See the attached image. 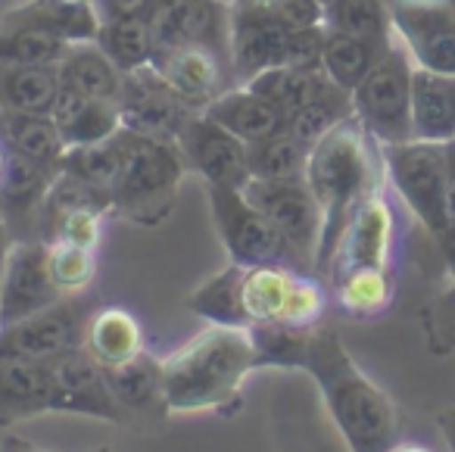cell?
Segmentation results:
<instances>
[{"label": "cell", "mask_w": 455, "mask_h": 452, "mask_svg": "<svg viewBox=\"0 0 455 452\" xmlns=\"http://www.w3.org/2000/svg\"><path fill=\"white\" fill-rule=\"evenodd\" d=\"M303 371L318 383L328 415L334 418L349 452H387L393 443H399V406L355 365L337 331L322 325L312 331Z\"/></svg>", "instance_id": "6da1fadb"}, {"label": "cell", "mask_w": 455, "mask_h": 452, "mask_svg": "<svg viewBox=\"0 0 455 452\" xmlns=\"http://www.w3.org/2000/svg\"><path fill=\"white\" fill-rule=\"evenodd\" d=\"M256 371V346L247 327L209 325L163 359L169 412H221L241 408L243 381Z\"/></svg>", "instance_id": "7a4b0ae2"}, {"label": "cell", "mask_w": 455, "mask_h": 452, "mask_svg": "<svg viewBox=\"0 0 455 452\" xmlns=\"http://www.w3.org/2000/svg\"><path fill=\"white\" fill-rule=\"evenodd\" d=\"M371 144H378V141L353 116V119L340 122L334 132L324 134L309 150L306 184L322 206V244H318L315 256V278H322V281H328L331 259H334L337 244L347 231L349 215L371 190L380 188L378 157H374Z\"/></svg>", "instance_id": "3957f363"}, {"label": "cell", "mask_w": 455, "mask_h": 452, "mask_svg": "<svg viewBox=\"0 0 455 452\" xmlns=\"http://www.w3.org/2000/svg\"><path fill=\"white\" fill-rule=\"evenodd\" d=\"M122 169L113 188V215L140 228H156L175 209L184 157L175 141L147 138L119 128Z\"/></svg>", "instance_id": "277c9868"}, {"label": "cell", "mask_w": 455, "mask_h": 452, "mask_svg": "<svg viewBox=\"0 0 455 452\" xmlns=\"http://www.w3.org/2000/svg\"><path fill=\"white\" fill-rule=\"evenodd\" d=\"M411 78H415V63H411L409 51L393 38V44L374 63V69L355 85L353 116L380 147L415 141Z\"/></svg>", "instance_id": "5b68a950"}, {"label": "cell", "mask_w": 455, "mask_h": 452, "mask_svg": "<svg viewBox=\"0 0 455 452\" xmlns=\"http://www.w3.org/2000/svg\"><path fill=\"white\" fill-rule=\"evenodd\" d=\"M384 175L418 222L434 234L449 225V165L446 144L436 141H405L380 147Z\"/></svg>", "instance_id": "8992f818"}, {"label": "cell", "mask_w": 455, "mask_h": 452, "mask_svg": "<svg viewBox=\"0 0 455 452\" xmlns=\"http://www.w3.org/2000/svg\"><path fill=\"white\" fill-rule=\"evenodd\" d=\"M243 312H247V327L266 321L318 327L328 312V287L312 271H297L287 265H247Z\"/></svg>", "instance_id": "52a82bcc"}, {"label": "cell", "mask_w": 455, "mask_h": 452, "mask_svg": "<svg viewBox=\"0 0 455 452\" xmlns=\"http://www.w3.org/2000/svg\"><path fill=\"white\" fill-rule=\"evenodd\" d=\"M209 209H212L215 228L225 244L231 262L237 265H287V269L306 271L297 259L293 246L278 231L272 219L262 209L243 197L237 188H221V184H206Z\"/></svg>", "instance_id": "ba28073f"}, {"label": "cell", "mask_w": 455, "mask_h": 452, "mask_svg": "<svg viewBox=\"0 0 455 452\" xmlns=\"http://www.w3.org/2000/svg\"><path fill=\"white\" fill-rule=\"evenodd\" d=\"M243 197L278 225V231L293 246L303 269L315 275V256L318 244H322V206H318L306 178H293V182L250 178L243 184Z\"/></svg>", "instance_id": "9c48e42d"}, {"label": "cell", "mask_w": 455, "mask_h": 452, "mask_svg": "<svg viewBox=\"0 0 455 452\" xmlns=\"http://www.w3.org/2000/svg\"><path fill=\"white\" fill-rule=\"evenodd\" d=\"M393 35L415 69L455 76V13L449 0H387Z\"/></svg>", "instance_id": "30bf717a"}, {"label": "cell", "mask_w": 455, "mask_h": 452, "mask_svg": "<svg viewBox=\"0 0 455 452\" xmlns=\"http://www.w3.org/2000/svg\"><path fill=\"white\" fill-rule=\"evenodd\" d=\"M297 28H291L266 0H235L231 4V72L237 85L253 76L284 66L287 47Z\"/></svg>", "instance_id": "8fae6325"}, {"label": "cell", "mask_w": 455, "mask_h": 452, "mask_svg": "<svg viewBox=\"0 0 455 452\" xmlns=\"http://www.w3.org/2000/svg\"><path fill=\"white\" fill-rule=\"evenodd\" d=\"M91 315L72 296H63L51 309L0 327V362H51L72 346H82Z\"/></svg>", "instance_id": "7c38bea8"}, {"label": "cell", "mask_w": 455, "mask_h": 452, "mask_svg": "<svg viewBox=\"0 0 455 452\" xmlns=\"http://www.w3.org/2000/svg\"><path fill=\"white\" fill-rule=\"evenodd\" d=\"M47 365H51L53 381V412L91 415V418L109 421V424L132 427V418L109 390L103 365L84 346H72Z\"/></svg>", "instance_id": "4fadbf2b"}, {"label": "cell", "mask_w": 455, "mask_h": 452, "mask_svg": "<svg viewBox=\"0 0 455 452\" xmlns=\"http://www.w3.org/2000/svg\"><path fill=\"white\" fill-rule=\"evenodd\" d=\"M196 109L188 107L153 66L128 72L122 78L119 119L128 132L147 134L159 141H178V132Z\"/></svg>", "instance_id": "5bb4252c"}, {"label": "cell", "mask_w": 455, "mask_h": 452, "mask_svg": "<svg viewBox=\"0 0 455 452\" xmlns=\"http://www.w3.org/2000/svg\"><path fill=\"white\" fill-rule=\"evenodd\" d=\"M63 300L47 269V244L41 238L16 240L0 278V327L38 315Z\"/></svg>", "instance_id": "9a60e30c"}, {"label": "cell", "mask_w": 455, "mask_h": 452, "mask_svg": "<svg viewBox=\"0 0 455 452\" xmlns=\"http://www.w3.org/2000/svg\"><path fill=\"white\" fill-rule=\"evenodd\" d=\"M178 150H181L184 163L206 184H221V188H237L250 182V165H247V144L206 119L203 113H194L184 128L178 132Z\"/></svg>", "instance_id": "2e32d148"}, {"label": "cell", "mask_w": 455, "mask_h": 452, "mask_svg": "<svg viewBox=\"0 0 455 452\" xmlns=\"http://www.w3.org/2000/svg\"><path fill=\"white\" fill-rule=\"evenodd\" d=\"M393 240H396V219L387 203L384 190H371L365 200L349 215L347 231H343L337 253L331 259L328 281L347 275L353 269H368V265H390L393 259Z\"/></svg>", "instance_id": "e0dca14e"}, {"label": "cell", "mask_w": 455, "mask_h": 452, "mask_svg": "<svg viewBox=\"0 0 455 452\" xmlns=\"http://www.w3.org/2000/svg\"><path fill=\"white\" fill-rule=\"evenodd\" d=\"M150 66L196 113H203L209 101H215L221 91L231 88L228 82H235L231 63L206 47H156Z\"/></svg>", "instance_id": "ac0fdd59"}, {"label": "cell", "mask_w": 455, "mask_h": 452, "mask_svg": "<svg viewBox=\"0 0 455 452\" xmlns=\"http://www.w3.org/2000/svg\"><path fill=\"white\" fill-rule=\"evenodd\" d=\"M107 371L109 390L116 393L119 406L132 418V427H153L169 418V402H165V383H163V359L140 352L132 362L116 365Z\"/></svg>", "instance_id": "d6986e66"}, {"label": "cell", "mask_w": 455, "mask_h": 452, "mask_svg": "<svg viewBox=\"0 0 455 452\" xmlns=\"http://www.w3.org/2000/svg\"><path fill=\"white\" fill-rule=\"evenodd\" d=\"M203 116L212 119L215 125H221L225 132H231L235 138H241L243 144H253V141H262L268 134L284 132V116L247 85L225 88L215 101H209L203 107Z\"/></svg>", "instance_id": "ffe728a7"}, {"label": "cell", "mask_w": 455, "mask_h": 452, "mask_svg": "<svg viewBox=\"0 0 455 452\" xmlns=\"http://www.w3.org/2000/svg\"><path fill=\"white\" fill-rule=\"evenodd\" d=\"M53 412V381L47 362H0V427Z\"/></svg>", "instance_id": "44dd1931"}, {"label": "cell", "mask_w": 455, "mask_h": 452, "mask_svg": "<svg viewBox=\"0 0 455 452\" xmlns=\"http://www.w3.org/2000/svg\"><path fill=\"white\" fill-rule=\"evenodd\" d=\"M0 26H22L38 28V32L57 35L69 44L97 41L100 32V16L94 4H76V0H28L22 7L4 13Z\"/></svg>", "instance_id": "7402d4cb"}, {"label": "cell", "mask_w": 455, "mask_h": 452, "mask_svg": "<svg viewBox=\"0 0 455 452\" xmlns=\"http://www.w3.org/2000/svg\"><path fill=\"white\" fill-rule=\"evenodd\" d=\"M51 119L66 147L97 144V141H107L113 134H119L122 128L119 103L94 101V97L76 94L69 88H60L57 101L51 107Z\"/></svg>", "instance_id": "603a6c76"}, {"label": "cell", "mask_w": 455, "mask_h": 452, "mask_svg": "<svg viewBox=\"0 0 455 452\" xmlns=\"http://www.w3.org/2000/svg\"><path fill=\"white\" fill-rule=\"evenodd\" d=\"M411 128L415 141H455V76L415 69L411 78Z\"/></svg>", "instance_id": "cb8c5ba5"}, {"label": "cell", "mask_w": 455, "mask_h": 452, "mask_svg": "<svg viewBox=\"0 0 455 452\" xmlns=\"http://www.w3.org/2000/svg\"><path fill=\"white\" fill-rule=\"evenodd\" d=\"M82 346L103 368H116V365L132 362L134 356L144 352V331L128 309L103 306L84 325Z\"/></svg>", "instance_id": "d4e9b609"}, {"label": "cell", "mask_w": 455, "mask_h": 452, "mask_svg": "<svg viewBox=\"0 0 455 452\" xmlns=\"http://www.w3.org/2000/svg\"><path fill=\"white\" fill-rule=\"evenodd\" d=\"M57 72H60V88L94 97V101L119 103L122 78L125 76L116 69V63L100 51L97 41L72 44L69 53L63 57V63L57 66Z\"/></svg>", "instance_id": "484cf974"}, {"label": "cell", "mask_w": 455, "mask_h": 452, "mask_svg": "<svg viewBox=\"0 0 455 452\" xmlns=\"http://www.w3.org/2000/svg\"><path fill=\"white\" fill-rule=\"evenodd\" d=\"M0 141L7 144L10 153H20V157L32 159V163L44 165V169L60 172L66 144L51 116L0 109Z\"/></svg>", "instance_id": "4316f807"}, {"label": "cell", "mask_w": 455, "mask_h": 452, "mask_svg": "<svg viewBox=\"0 0 455 452\" xmlns=\"http://www.w3.org/2000/svg\"><path fill=\"white\" fill-rule=\"evenodd\" d=\"M57 94H60L57 66L0 63V109L51 116Z\"/></svg>", "instance_id": "83f0119b"}, {"label": "cell", "mask_w": 455, "mask_h": 452, "mask_svg": "<svg viewBox=\"0 0 455 452\" xmlns=\"http://www.w3.org/2000/svg\"><path fill=\"white\" fill-rule=\"evenodd\" d=\"M337 306L353 319H378L393 306L396 296V278L390 265H368L353 269L331 281Z\"/></svg>", "instance_id": "f1b7e54d"}, {"label": "cell", "mask_w": 455, "mask_h": 452, "mask_svg": "<svg viewBox=\"0 0 455 452\" xmlns=\"http://www.w3.org/2000/svg\"><path fill=\"white\" fill-rule=\"evenodd\" d=\"M53 175L57 172L44 169L20 153H10L4 175H0V206H4V222L10 228L16 219H32L35 213H41Z\"/></svg>", "instance_id": "f546056e"}, {"label": "cell", "mask_w": 455, "mask_h": 452, "mask_svg": "<svg viewBox=\"0 0 455 452\" xmlns=\"http://www.w3.org/2000/svg\"><path fill=\"white\" fill-rule=\"evenodd\" d=\"M393 41H371L355 38L343 32H324V51H322V69L334 85L353 94L355 85L374 69L380 57L387 53Z\"/></svg>", "instance_id": "4dcf8cb0"}, {"label": "cell", "mask_w": 455, "mask_h": 452, "mask_svg": "<svg viewBox=\"0 0 455 452\" xmlns=\"http://www.w3.org/2000/svg\"><path fill=\"white\" fill-rule=\"evenodd\" d=\"M243 271L247 265L231 262L225 271L203 281L194 294L188 296V309L209 325H231L247 327V312H243Z\"/></svg>", "instance_id": "1f68e13d"}, {"label": "cell", "mask_w": 455, "mask_h": 452, "mask_svg": "<svg viewBox=\"0 0 455 452\" xmlns=\"http://www.w3.org/2000/svg\"><path fill=\"white\" fill-rule=\"evenodd\" d=\"M353 119V94L324 78L322 88L315 91L309 103L297 109L291 119L284 122V132H291L306 147H315L328 132H334L340 122Z\"/></svg>", "instance_id": "d6a6232c"}, {"label": "cell", "mask_w": 455, "mask_h": 452, "mask_svg": "<svg viewBox=\"0 0 455 452\" xmlns=\"http://www.w3.org/2000/svg\"><path fill=\"white\" fill-rule=\"evenodd\" d=\"M119 169H122L119 134H113V138H107V141H97V144L66 147L63 159H60V172H63V175L88 184L91 190L109 197V200H113Z\"/></svg>", "instance_id": "836d02e7"}, {"label": "cell", "mask_w": 455, "mask_h": 452, "mask_svg": "<svg viewBox=\"0 0 455 452\" xmlns=\"http://www.w3.org/2000/svg\"><path fill=\"white\" fill-rule=\"evenodd\" d=\"M309 150L312 147L297 141L291 132H278L262 141H253V144H247L250 178H262V182H293V178H306Z\"/></svg>", "instance_id": "e575fe53"}, {"label": "cell", "mask_w": 455, "mask_h": 452, "mask_svg": "<svg viewBox=\"0 0 455 452\" xmlns=\"http://www.w3.org/2000/svg\"><path fill=\"white\" fill-rule=\"evenodd\" d=\"M324 72H306V69H293V66H272V69L259 72L247 82V88H253L259 97H266L284 122L297 113L303 103H309L315 97V91L322 88Z\"/></svg>", "instance_id": "d590c367"}, {"label": "cell", "mask_w": 455, "mask_h": 452, "mask_svg": "<svg viewBox=\"0 0 455 452\" xmlns=\"http://www.w3.org/2000/svg\"><path fill=\"white\" fill-rule=\"evenodd\" d=\"M247 331L256 346V368H303L315 327L266 321V325H250Z\"/></svg>", "instance_id": "8d00e7d4"}, {"label": "cell", "mask_w": 455, "mask_h": 452, "mask_svg": "<svg viewBox=\"0 0 455 452\" xmlns=\"http://www.w3.org/2000/svg\"><path fill=\"white\" fill-rule=\"evenodd\" d=\"M97 44H100V51L113 60L116 69H119L122 76L150 66L153 51H156L147 20H109V22H100Z\"/></svg>", "instance_id": "74e56055"}, {"label": "cell", "mask_w": 455, "mask_h": 452, "mask_svg": "<svg viewBox=\"0 0 455 452\" xmlns=\"http://www.w3.org/2000/svg\"><path fill=\"white\" fill-rule=\"evenodd\" d=\"M324 28L371 41L396 38L387 0H331L324 7Z\"/></svg>", "instance_id": "f35d334b"}, {"label": "cell", "mask_w": 455, "mask_h": 452, "mask_svg": "<svg viewBox=\"0 0 455 452\" xmlns=\"http://www.w3.org/2000/svg\"><path fill=\"white\" fill-rule=\"evenodd\" d=\"M69 41L22 26H0V63L13 66H60L69 53Z\"/></svg>", "instance_id": "ab89813d"}, {"label": "cell", "mask_w": 455, "mask_h": 452, "mask_svg": "<svg viewBox=\"0 0 455 452\" xmlns=\"http://www.w3.org/2000/svg\"><path fill=\"white\" fill-rule=\"evenodd\" d=\"M47 269H51L53 284L63 296L82 294L97 275V250L53 240V244H47Z\"/></svg>", "instance_id": "60d3db41"}, {"label": "cell", "mask_w": 455, "mask_h": 452, "mask_svg": "<svg viewBox=\"0 0 455 452\" xmlns=\"http://www.w3.org/2000/svg\"><path fill=\"white\" fill-rule=\"evenodd\" d=\"M421 327L434 356L455 352V281L421 306Z\"/></svg>", "instance_id": "b9f144b4"}, {"label": "cell", "mask_w": 455, "mask_h": 452, "mask_svg": "<svg viewBox=\"0 0 455 452\" xmlns=\"http://www.w3.org/2000/svg\"><path fill=\"white\" fill-rule=\"evenodd\" d=\"M291 28L324 26V7L318 0H266Z\"/></svg>", "instance_id": "7bdbcfd3"}, {"label": "cell", "mask_w": 455, "mask_h": 452, "mask_svg": "<svg viewBox=\"0 0 455 452\" xmlns=\"http://www.w3.org/2000/svg\"><path fill=\"white\" fill-rule=\"evenodd\" d=\"M94 10L100 22L109 20H144L147 0H94Z\"/></svg>", "instance_id": "ee69618b"}, {"label": "cell", "mask_w": 455, "mask_h": 452, "mask_svg": "<svg viewBox=\"0 0 455 452\" xmlns=\"http://www.w3.org/2000/svg\"><path fill=\"white\" fill-rule=\"evenodd\" d=\"M436 244H440V253H443V262H446L449 278L455 281V219L449 222L446 231L436 238Z\"/></svg>", "instance_id": "f6af8a7d"}, {"label": "cell", "mask_w": 455, "mask_h": 452, "mask_svg": "<svg viewBox=\"0 0 455 452\" xmlns=\"http://www.w3.org/2000/svg\"><path fill=\"white\" fill-rule=\"evenodd\" d=\"M0 452H53V449H44V446L32 443V440L10 433V437H4V443H0Z\"/></svg>", "instance_id": "bcb514c9"}, {"label": "cell", "mask_w": 455, "mask_h": 452, "mask_svg": "<svg viewBox=\"0 0 455 452\" xmlns=\"http://www.w3.org/2000/svg\"><path fill=\"white\" fill-rule=\"evenodd\" d=\"M436 427H440L449 452H455V408H446V412L436 415Z\"/></svg>", "instance_id": "7dc6e473"}, {"label": "cell", "mask_w": 455, "mask_h": 452, "mask_svg": "<svg viewBox=\"0 0 455 452\" xmlns=\"http://www.w3.org/2000/svg\"><path fill=\"white\" fill-rule=\"evenodd\" d=\"M13 244H16L13 228L0 219V278H4V269H7V259H10V250H13Z\"/></svg>", "instance_id": "c3c4849f"}, {"label": "cell", "mask_w": 455, "mask_h": 452, "mask_svg": "<svg viewBox=\"0 0 455 452\" xmlns=\"http://www.w3.org/2000/svg\"><path fill=\"white\" fill-rule=\"evenodd\" d=\"M387 452H434V449H427V446H421V443H403V440H399V443H393Z\"/></svg>", "instance_id": "681fc988"}, {"label": "cell", "mask_w": 455, "mask_h": 452, "mask_svg": "<svg viewBox=\"0 0 455 452\" xmlns=\"http://www.w3.org/2000/svg\"><path fill=\"white\" fill-rule=\"evenodd\" d=\"M7 157H10L7 144H4V141H0V175H4V165H7Z\"/></svg>", "instance_id": "f907efd6"}, {"label": "cell", "mask_w": 455, "mask_h": 452, "mask_svg": "<svg viewBox=\"0 0 455 452\" xmlns=\"http://www.w3.org/2000/svg\"><path fill=\"white\" fill-rule=\"evenodd\" d=\"M94 452H113V449H109V446H100V449H94Z\"/></svg>", "instance_id": "816d5d0a"}, {"label": "cell", "mask_w": 455, "mask_h": 452, "mask_svg": "<svg viewBox=\"0 0 455 452\" xmlns=\"http://www.w3.org/2000/svg\"><path fill=\"white\" fill-rule=\"evenodd\" d=\"M219 4H228V7H231V4H235V0H219Z\"/></svg>", "instance_id": "f5cc1de1"}, {"label": "cell", "mask_w": 455, "mask_h": 452, "mask_svg": "<svg viewBox=\"0 0 455 452\" xmlns=\"http://www.w3.org/2000/svg\"><path fill=\"white\" fill-rule=\"evenodd\" d=\"M76 4H94V0H76Z\"/></svg>", "instance_id": "db71d44e"}, {"label": "cell", "mask_w": 455, "mask_h": 452, "mask_svg": "<svg viewBox=\"0 0 455 452\" xmlns=\"http://www.w3.org/2000/svg\"><path fill=\"white\" fill-rule=\"evenodd\" d=\"M318 4H322V7H328V4H331V0H318Z\"/></svg>", "instance_id": "11a10c76"}, {"label": "cell", "mask_w": 455, "mask_h": 452, "mask_svg": "<svg viewBox=\"0 0 455 452\" xmlns=\"http://www.w3.org/2000/svg\"><path fill=\"white\" fill-rule=\"evenodd\" d=\"M449 7H452V13H455V0H449Z\"/></svg>", "instance_id": "9f6ffc18"}, {"label": "cell", "mask_w": 455, "mask_h": 452, "mask_svg": "<svg viewBox=\"0 0 455 452\" xmlns=\"http://www.w3.org/2000/svg\"><path fill=\"white\" fill-rule=\"evenodd\" d=\"M0 219H4V206H0Z\"/></svg>", "instance_id": "6f0895ef"}]
</instances>
